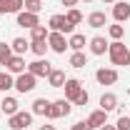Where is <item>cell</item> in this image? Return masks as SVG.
<instances>
[{
  "mask_svg": "<svg viewBox=\"0 0 130 130\" xmlns=\"http://www.w3.org/2000/svg\"><path fill=\"white\" fill-rule=\"evenodd\" d=\"M108 55H110V60L113 65H130V50L125 43H120V40H115L108 45Z\"/></svg>",
  "mask_w": 130,
  "mask_h": 130,
  "instance_id": "6da1fadb",
  "label": "cell"
},
{
  "mask_svg": "<svg viewBox=\"0 0 130 130\" xmlns=\"http://www.w3.org/2000/svg\"><path fill=\"white\" fill-rule=\"evenodd\" d=\"M48 25H50V32H63V35H73V30H75V25H70L65 15H53Z\"/></svg>",
  "mask_w": 130,
  "mask_h": 130,
  "instance_id": "7a4b0ae2",
  "label": "cell"
},
{
  "mask_svg": "<svg viewBox=\"0 0 130 130\" xmlns=\"http://www.w3.org/2000/svg\"><path fill=\"white\" fill-rule=\"evenodd\" d=\"M30 123H32V113H25V110H18L15 115L8 118V125L13 130H28Z\"/></svg>",
  "mask_w": 130,
  "mask_h": 130,
  "instance_id": "3957f363",
  "label": "cell"
},
{
  "mask_svg": "<svg viewBox=\"0 0 130 130\" xmlns=\"http://www.w3.org/2000/svg\"><path fill=\"white\" fill-rule=\"evenodd\" d=\"M35 75L32 73H20L15 78V90L18 93H30V90H35Z\"/></svg>",
  "mask_w": 130,
  "mask_h": 130,
  "instance_id": "277c9868",
  "label": "cell"
},
{
  "mask_svg": "<svg viewBox=\"0 0 130 130\" xmlns=\"http://www.w3.org/2000/svg\"><path fill=\"white\" fill-rule=\"evenodd\" d=\"M63 88H65V100H70V103H75V98L83 93V83L78 78H68Z\"/></svg>",
  "mask_w": 130,
  "mask_h": 130,
  "instance_id": "5b68a950",
  "label": "cell"
},
{
  "mask_svg": "<svg viewBox=\"0 0 130 130\" xmlns=\"http://www.w3.org/2000/svg\"><path fill=\"white\" fill-rule=\"evenodd\" d=\"M48 48L53 50V53H60V55H63L65 48H68L65 35H63V32H50V35H48Z\"/></svg>",
  "mask_w": 130,
  "mask_h": 130,
  "instance_id": "8992f818",
  "label": "cell"
},
{
  "mask_svg": "<svg viewBox=\"0 0 130 130\" xmlns=\"http://www.w3.org/2000/svg\"><path fill=\"white\" fill-rule=\"evenodd\" d=\"M95 80L100 85H115L118 83V70H113V68H100V70H95Z\"/></svg>",
  "mask_w": 130,
  "mask_h": 130,
  "instance_id": "52a82bcc",
  "label": "cell"
},
{
  "mask_svg": "<svg viewBox=\"0 0 130 130\" xmlns=\"http://www.w3.org/2000/svg\"><path fill=\"white\" fill-rule=\"evenodd\" d=\"M50 70H53V68H50V63H48V60H35V63H30V65H28V73H32L35 78H48V75H50Z\"/></svg>",
  "mask_w": 130,
  "mask_h": 130,
  "instance_id": "ba28073f",
  "label": "cell"
},
{
  "mask_svg": "<svg viewBox=\"0 0 130 130\" xmlns=\"http://www.w3.org/2000/svg\"><path fill=\"white\" fill-rule=\"evenodd\" d=\"M5 68H8V73H10V75H20V73H25L28 63H25V58H23V55H13V58L5 63Z\"/></svg>",
  "mask_w": 130,
  "mask_h": 130,
  "instance_id": "9c48e42d",
  "label": "cell"
},
{
  "mask_svg": "<svg viewBox=\"0 0 130 130\" xmlns=\"http://www.w3.org/2000/svg\"><path fill=\"white\" fill-rule=\"evenodd\" d=\"M18 25H20V28H35V25H40V20H38L35 13L20 10V13H18Z\"/></svg>",
  "mask_w": 130,
  "mask_h": 130,
  "instance_id": "30bf717a",
  "label": "cell"
},
{
  "mask_svg": "<svg viewBox=\"0 0 130 130\" xmlns=\"http://www.w3.org/2000/svg\"><path fill=\"white\" fill-rule=\"evenodd\" d=\"M113 18H115V23H125L130 18V3H115L113 5Z\"/></svg>",
  "mask_w": 130,
  "mask_h": 130,
  "instance_id": "8fae6325",
  "label": "cell"
},
{
  "mask_svg": "<svg viewBox=\"0 0 130 130\" xmlns=\"http://www.w3.org/2000/svg\"><path fill=\"white\" fill-rule=\"evenodd\" d=\"M105 123H108V113H105V110H93V113L88 115V125H90V128L100 130Z\"/></svg>",
  "mask_w": 130,
  "mask_h": 130,
  "instance_id": "7c38bea8",
  "label": "cell"
},
{
  "mask_svg": "<svg viewBox=\"0 0 130 130\" xmlns=\"http://www.w3.org/2000/svg\"><path fill=\"white\" fill-rule=\"evenodd\" d=\"M115 108H118V95H115V93H103V95H100V110L110 113Z\"/></svg>",
  "mask_w": 130,
  "mask_h": 130,
  "instance_id": "4fadbf2b",
  "label": "cell"
},
{
  "mask_svg": "<svg viewBox=\"0 0 130 130\" xmlns=\"http://www.w3.org/2000/svg\"><path fill=\"white\" fill-rule=\"evenodd\" d=\"M108 45H110V43H108L105 38H100V35L90 38V53H93V55H103V53L108 50Z\"/></svg>",
  "mask_w": 130,
  "mask_h": 130,
  "instance_id": "5bb4252c",
  "label": "cell"
},
{
  "mask_svg": "<svg viewBox=\"0 0 130 130\" xmlns=\"http://www.w3.org/2000/svg\"><path fill=\"white\" fill-rule=\"evenodd\" d=\"M88 25H90V28H105V25H108V15L100 13V10H95V13L88 15Z\"/></svg>",
  "mask_w": 130,
  "mask_h": 130,
  "instance_id": "9a60e30c",
  "label": "cell"
},
{
  "mask_svg": "<svg viewBox=\"0 0 130 130\" xmlns=\"http://www.w3.org/2000/svg\"><path fill=\"white\" fill-rule=\"evenodd\" d=\"M65 80H68V78H65L63 70H55V68L50 70V75H48V85H50V88H63Z\"/></svg>",
  "mask_w": 130,
  "mask_h": 130,
  "instance_id": "2e32d148",
  "label": "cell"
},
{
  "mask_svg": "<svg viewBox=\"0 0 130 130\" xmlns=\"http://www.w3.org/2000/svg\"><path fill=\"white\" fill-rule=\"evenodd\" d=\"M0 108H3V113L10 118V115L18 113V100L15 98H5V100H0Z\"/></svg>",
  "mask_w": 130,
  "mask_h": 130,
  "instance_id": "e0dca14e",
  "label": "cell"
},
{
  "mask_svg": "<svg viewBox=\"0 0 130 130\" xmlns=\"http://www.w3.org/2000/svg\"><path fill=\"white\" fill-rule=\"evenodd\" d=\"M68 48H73L75 53H80V50L85 48V35H80V32H73V35H70V40H68Z\"/></svg>",
  "mask_w": 130,
  "mask_h": 130,
  "instance_id": "ac0fdd59",
  "label": "cell"
},
{
  "mask_svg": "<svg viewBox=\"0 0 130 130\" xmlns=\"http://www.w3.org/2000/svg\"><path fill=\"white\" fill-rule=\"evenodd\" d=\"M50 108V100L48 98H38L35 103H32V115H45Z\"/></svg>",
  "mask_w": 130,
  "mask_h": 130,
  "instance_id": "d6986e66",
  "label": "cell"
},
{
  "mask_svg": "<svg viewBox=\"0 0 130 130\" xmlns=\"http://www.w3.org/2000/svg\"><path fill=\"white\" fill-rule=\"evenodd\" d=\"M10 48H13L15 55H23V53H28V50H30V43H25V38H15V40L10 43Z\"/></svg>",
  "mask_w": 130,
  "mask_h": 130,
  "instance_id": "ffe728a7",
  "label": "cell"
},
{
  "mask_svg": "<svg viewBox=\"0 0 130 130\" xmlns=\"http://www.w3.org/2000/svg\"><path fill=\"white\" fill-rule=\"evenodd\" d=\"M50 30L45 28V25H35V28H30V38L32 40H48Z\"/></svg>",
  "mask_w": 130,
  "mask_h": 130,
  "instance_id": "44dd1931",
  "label": "cell"
},
{
  "mask_svg": "<svg viewBox=\"0 0 130 130\" xmlns=\"http://www.w3.org/2000/svg\"><path fill=\"white\" fill-rule=\"evenodd\" d=\"M30 50L38 55V58H43V55L48 53V40H32V43H30Z\"/></svg>",
  "mask_w": 130,
  "mask_h": 130,
  "instance_id": "7402d4cb",
  "label": "cell"
},
{
  "mask_svg": "<svg viewBox=\"0 0 130 130\" xmlns=\"http://www.w3.org/2000/svg\"><path fill=\"white\" fill-rule=\"evenodd\" d=\"M88 65V58H85V53H73L70 55V68H85Z\"/></svg>",
  "mask_w": 130,
  "mask_h": 130,
  "instance_id": "603a6c76",
  "label": "cell"
},
{
  "mask_svg": "<svg viewBox=\"0 0 130 130\" xmlns=\"http://www.w3.org/2000/svg\"><path fill=\"white\" fill-rule=\"evenodd\" d=\"M10 88H15L13 75H10V73H0V93H5V90H10Z\"/></svg>",
  "mask_w": 130,
  "mask_h": 130,
  "instance_id": "cb8c5ba5",
  "label": "cell"
},
{
  "mask_svg": "<svg viewBox=\"0 0 130 130\" xmlns=\"http://www.w3.org/2000/svg\"><path fill=\"white\" fill-rule=\"evenodd\" d=\"M15 53H13V48L10 45H5V43H0V65H5L10 58H13Z\"/></svg>",
  "mask_w": 130,
  "mask_h": 130,
  "instance_id": "d4e9b609",
  "label": "cell"
},
{
  "mask_svg": "<svg viewBox=\"0 0 130 130\" xmlns=\"http://www.w3.org/2000/svg\"><path fill=\"white\" fill-rule=\"evenodd\" d=\"M65 18H68V23H70V25H78V23H83V13H80V10H75V8H70V10L65 13Z\"/></svg>",
  "mask_w": 130,
  "mask_h": 130,
  "instance_id": "484cf974",
  "label": "cell"
},
{
  "mask_svg": "<svg viewBox=\"0 0 130 130\" xmlns=\"http://www.w3.org/2000/svg\"><path fill=\"white\" fill-rule=\"evenodd\" d=\"M55 105H58V110H60V118H63V115H70V110H73L70 100H65V98H60V100H55Z\"/></svg>",
  "mask_w": 130,
  "mask_h": 130,
  "instance_id": "4316f807",
  "label": "cell"
},
{
  "mask_svg": "<svg viewBox=\"0 0 130 130\" xmlns=\"http://www.w3.org/2000/svg\"><path fill=\"white\" fill-rule=\"evenodd\" d=\"M123 32H125V28H123L120 23H115V25H110V28H108V35H110L113 40H120V38H123Z\"/></svg>",
  "mask_w": 130,
  "mask_h": 130,
  "instance_id": "83f0119b",
  "label": "cell"
},
{
  "mask_svg": "<svg viewBox=\"0 0 130 130\" xmlns=\"http://www.w3.org/2000/svg\"><path fill=\"white\" fill-rule=\"evenodd\" d=\"M25 10H28V13H35V15H38V13L43 10V0H25Z\"/></svg>",
  "mask_w": 130,
  "mask_h": 130,
  "instance_id": "f1b7e54d",
  "label": "cell"
},
{
  "mask_svg": "<svg viewBox=\"0 0 130 130\" xmlns=\"http://www.w3.org/2000/svg\"><path fill=\"white\" fill-rule=\"evenodd\" d=\"M25 10V0H8V13H20Z\"/></svg>",
  "mask_w": 130,
  "mask_h": 130,
  "instance_id": "f546056e",
  "label": "cell"
},
{
  "mask_svg": "<svg viewBox=\"0 0 130 130\" xmlns=\"http://www.w3.org/2000/svg\"><path fill=\"white\" fill-rule=\"evenodd\" d=\"M115 128L118 130H130V115H120L118 123H115Z\"/></svg>",
  "mask_w": 130,
  "mask_h": 130,
  "instance_id": "4dcf8cb0",
  "label": "cell"
},
{
  "mask_svg": "<svg viewBox=\"0 0 130 130\" xmlns=\"http://www.w3.org/2000/svg\"><path fill=\"white\" fill-rule=\"evenodd\" d=\"M45 118H48V120H58V118H60V110H58V105H55V103H50V108H48V113H45Z\"/></svg>",
  "mask_w": 130,
  "mask_h": 130,
  "instance_id": "1f68e13d",
  "label": "cell"
},
{
  "mask_svg": "<svg viewBox=\"0 0 130 130\" xmlns=\"http://www.w3.org/2000/svg\"><path fill=\"white\" fill-rule=\"evenodd\" d=\"M88 100H90V95H88V90H83L80 95L75 98V105H83V108H85V105H88Z\"/></svg>",
  "mask_w": 130,
  "mask_h": 130,
  "instance_id": "d6a6232c",
  "label": "cell"
},
{
  "mask_svg": "<svg viewBox=\"0 0 130 130\" xmlns=\"http://www.w3.org/2000/svg\"><path fill=\"white\" fill-rule=\"evenodd\" d=\"M70 130H93V128L88 125V120H83V123H75V125H73Z\"/></svg>",
  "mask_w": 130,
  "mask_h": 130,
  "instance_id": "836d02e7",
  "label": "cell"
},
{
  "mask_svg": "<svg viewBox=\"0 0 130 130\" xmlns=\"http://www.w3.org/2000/svg\"><path fill=\"white\" fill-rule=\"evenodd\" d=\"M8 13V0H0V15Z\"/></svg>",
  "mask_w": 130,
  "mask_h": 130,
  "instance_id": "e575fe53",
  "label": "cell"
},
{
  "mask_svg": "<svg viewBox=\"0 0 130 130\" xmlns=\"http://www.w3.org/2000/svg\"><path fill=\"white\" fill-rule=\"evenodd\" d=\"M60 3H63V5H68V8H75V5H78V0H60Z\"/></svg>",
  "mask_w": 130,
  "mask_h": 130,
  "instance_id": "d590c367",
  "label": "cell"
},
{
  "mask_svg": "<svg viewBox=\"0 0 130 130\" xmlns=\"http://www.w3.org/2000/svg\"><path fill=\"white\" fill-rule=\"evenodd\" d=\"M100 130H118V128H115V125H108V123H105V125H103Z\"/></svg>",
  "mask_w": 130,
  "mask_h": 130,
  "instance_id": "8d00e7d4",
  "label": "cell"
},
{
  "mask_svg": "<svg viewBox=\"0 0 130 130\" xmlns=\"http://www.w3.org/2000/svg\"><path fill=\"white\" fill-rule=\"evenodd\" d=\"M40 130H55V125H43Z\"/></svg>",
  "mask_w": 130,
  "mask_h": 130,
  "instance_id": "74e56055",
  "label": "cell"
},
{
  "mask_svg": "<svg viewBox=\"0 0 130 130\" xmlns=\"http://www.w3.org/2000/svg\"><path fill=\"white\" fill-rule=\"evenodd\" d=\"M103 3H115V0H103Z\"/></svg>",
  "mask_w": 130,
  "mask_h": 130,
  "instance_id": "f35d334b",
  "label": "cell"
},
{
  "mask_svg": "<svg viewBox=\"0 0 130 130\" xmlns=\"http://www.w3.org/2000/svg\"><path fill=\"white\" fill-rule=\"evenodd\" d=\"M85 3H90V0H85Z\"/></svg>",
  "mask_w": 130,
  "mask_h": 130,
  "instance_id": "ab89813d",
  "label": "cell"
}]
</instances>
